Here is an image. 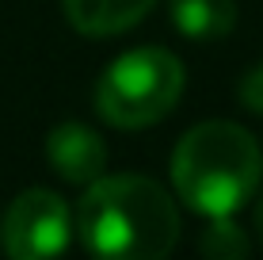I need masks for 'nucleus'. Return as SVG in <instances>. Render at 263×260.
Wrapping results in <instances>:
<instances>
[{"instance_id":"nucleus-1","label":"nucleus","mask_w":263,"mask_h":260,"mask_svg":"<svg viewBox=\"0 0 263 260\" xmlns=\"http://www.w3.org/2000/svg\"><path fill=\"white\" fill-rule=\"evenodd\" d=\"M77 234L88 253L111 260H160L179 241V211L149 176H99L77 207Z\"/></svg>"},{"instance_id":"nucleus-2","label":"nucleus","mask_w":263,"mask_h":260,"mask_svg":"<svg viewBox=\"0 0 263 260\" xmlns=\"http://www.w3.org/2000/svg\"><path fill=\"white\" fill-rule=\"evenodd\" d=\"M263 176V153L237 123H202L179 138L172 153V180L179 199L195 214L221 218L256 199Z\"/></svg>"},{"instance_id":"nucleus-3","label":"nucleus","mask_w":263,"mask_h":260,"mask_svg":"<svg viewBox=\"0 0 263 260\" xmlns=\"http://www.w3.org/2000/svg\"><path fill=\"white\" fill-rule=\"evenodd\" d=\"M183 96V61L160 46L126 50L103 69L96 84V111L119 130L160 123Z\"/></svg>"},{"instance_id":"nucleus-4","label":"nucleus","mask_w":263,"mask_h":260,"mask_svg":"<svg viewBox=\"0 0 263 260\" xmlns=\"http://www.w3.org/2000/svg\"><path fill=\"white\" fill-rule=\"evenodd\" d=\"M72 237L69 207L61 195L46 187H31V192L15 195L12 207L0 218V245L15 260H42L65 253Z\"/></svg>"},{"instance_id":"nucleus-5","label":"nucleus","mask_w":263,"mask_h":260,"mask_svg":"<svg viewBox=\"0 0 263 260\" xmlns=\"http://www.w3.org/2000/svg\"><path fill=\"white\" fill-rule=\"evenodd\" d=\"M46 157H50L53 172L61 180L80 184V187L99 180L107 168L103 138L92 127H84V123H61V127H53L50 138H46Z\"/></svg>"},{"instance_id":"nucleus-6","label":"nucleus","mask_w":263,"mask_h":260,"mask_svg":"<svg viewBox=\"0 0 263 260\" xmlns=\"http://www.w3.org/2000/svg\"><path fill=\"white\" fill-rule=\"evenodd\" d=\"M61 4H65V20L80 34L103 39V34H122L138 27L157 0H61Z\"/></svg>"},{"instance_id":"nucleus-7","label":"nucleus","mask_w":263,"mask_h":260,"mask_svg":"<svg viewBox=\"0 0 263 260\" xmlns=\"http://www.w3.org/2000/svg\"><path fill=\"white\" fill-rule=\"evenodd\" d=\"M172 27L191 42L225 39L237 23V0H168Z\"/></svg>"},{"instance_id":"nucleus-8","label":"nucleus","mask_w":263,"mask_h":260,"mask_svg":"<svg viewBox=\"0 0 263 260\" xmlns=\"http://www.w3.org/2000/svg\"><path fill=\"white\" fill-rule=\"evenodd\" d=\"M198 253L210 260H244L252 253V245L244 237V230L233 226V214H221V218H210V226L202 230Z\"/></svg>"},{"instance_id":"nucleus-9","label":"nucleus","mask_w":263,"mask_h":260,"mask_svg":"<svg viewBox=\"0 0 263 260\" xmlns=\"http://www.w3.org/2000/svg\"><path fill=\"white\" fill-rule=\"evenodd\" d=\"M237 96H240V103L248 107V111L263 115V65H256V69H248V73H244Z\"/></svg>"},{"instance_id":"nucleus-10","label":"nucleus","mask_w":263,"mask_h":260,"mask_svg":"<svg viewBox=\"0 0 263 260\" xmlns=\"http://www.w3.org/2000/svg\"><path fill=\"white\" fill-rule=\"evenodd\" d=\"M256 230H259V241H263V192L256 195Z\"/></svg>"}]
</instances>
